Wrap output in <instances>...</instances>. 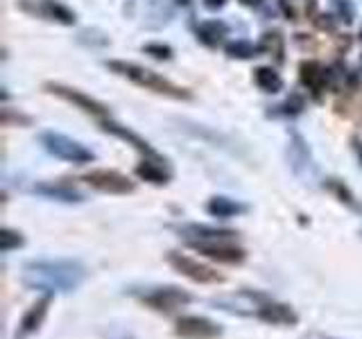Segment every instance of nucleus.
<instances>
[{"instance_id": "nucleus-17", "label": "nucleus", "mask_w": 362, "mask_h": 339, "mask_svg": "<svg viewBox=\"0 0 362 339\" xmlns=\"http://www.w3.org/2000/svg\"><path fill=\"white\" fill-rule=\"evenodd\" d=\"M136 174H139L143 181H150L154 186H165L170 181V170L161 156L145 158L141 165H136Z\"/></svg>"}, {"instance_id": "nucleus-30", "label": "nucleus", "mask_w": 362, "mask_h": 339, "mask_svg": "<svg viewBox=\"0 0 362 339\" xmlns=\"http://www.w3.org/2000/svg\"><path fill=\"white\" fill-rule=\"evenodd\" d=\"M145 52L156 56V59H170V48H168V45H158V43L145 45Z\"/></svg>"}, {"instance_id": "nucleus-9", "label": "nucleus", "mask_w": 362, "mask_h": 339, "mask_svg": "<svg viewBox=\"0 0 362 339\" xmlns=\"http://www.w3.org/2000/svg\"><path fill=\"white\" fill-rule=\"evenodd\" d=\"M256 319L269 323V326H281V328H294L299 323V314L294 312L292 305L288 303H279L274 299L265 301L256 312Z\"/></svg>"}, {"instance_id": "nucleus-11", "label": "nucleus", "mask_w": 362, "mask_h": 339, "mask_svg": "<svg viewBox=\"0 0 362 339\" xmlns=\"http://www.w3.org/2000/svg\"><path fill=\"white\" fill-rule=\"evenodd\" d=\"M288 158L292 165V172L303 181H313L317 177V167L313 163V156L308 147L301 141V136H292L290 147H288Z\"/></svg>"}, {"instance_id": "nucleus-33", "label": "nucleus", "mask_w": 362, "mask_h": 339, "mask_svg": "<svg viewBox=\"0 0 362 339\" xmlns=\"http://www.w3.org/2000/svg\"><path fill=\"white\" fill-rule=\"evenodd\" d=\"M305 339H337V337H331V335H320V333H313V335H308Z\"/></svg>"}, {"instance_id": "nucleus-10", "label": "nucleus", "mask_w": 362, "mask_h": 339, "mask_svg": "<svg viewBox=\"0 0 362 339\" xmlns=\"http://www.w3.org/2000/svg\"><path fill=\"white\" fill-rule=\"evenodd\" d=\"M265 301H269L267 294H263V292H252V290H243V292H238L235 297L215 301V305H218L220 310L233 312V314H254L256 316L258 308Z\"/></svg>"}, {"instance_id": "nucleus-25", "label": "nucleus", "mask_w": 362, "mask_h": 339, "mask_svg": "<svg viewBox=\"0 0 362 339\" xmlns=\"http://www.w3.org/2000/svg\"><path fill=\"white\" fill-rule=\"evenodd\" d=\"M326 188H328V192H333V195L337 197V201H342V203H346L349 208H354L356 206V197H354V192H351L346 186H344V181H337V179H328L326 181Z\"/></svg>"}, {"instance_id": "nucleus-21", "label": "nucleus", "mask_w": 362, "mask_h": 339, "mask_svg": "<svg viewBox=\"0 0 362 339\" xmlns=\"http://www.w3.org/2000/svg\"><path fill=\"white\" fill-rule=\"evenodd\" d=\"M281 5L292 20H305L315 11V0H281Z\"/></svg>"}, {"instance_id": "nucleus-36", "label": "nucleus", "mask_w": 362, "mask_h": 339, "mask_svg": "<svg viewBox=\"0 0 362 339\" xmlns=\"http://www.w3.org/2000/svg\"><path fill=\"white\" fill-rule=\"evenodd\" d=\"M360 39H362V30H360Z\"/></svg>"}, {"instance_id": "nucleus-5", "label": "nucleus", "mask_w": 362, "mask_h": 339, "mask_svg": "<svg viewBox=\"0 0 362 339\" xmlns=\"http://www.w3.org/2000/svg\"><path fill=\"white\" fill-rule=\"evenodd\" d=\"M41 145L52 156L64 158V161H71V163H88V161H93V152L86 150V147L79 145L77 141L68 138V136H64V133L45 131V133H41Z\"/></svg>"}, {"instance_id": "nucleus-1", "label": "nucleus", "mask_w": 362, "mask_h": 339, "mask_svg": "<svg viewBox=\"0 0 362 339\" xmlns=\"http://www.w3.org/2000/svg\"><path fill=\"white\" fill-rule=\"evenodd\" d=\"M23 285L45 294L75 292L86 280V267L77 260H32L23 265Z\"/></svg>"}, {"instance_id": "nucleus-24", "label": "nucleus", "mask_w": 362, "mask_h": 339, "mask_svg": "<svg viewBox=\"0 0 362 339\" xmlns=\"http://www.w3.org/2000/svg\"><path fill=\"white\" fill-rule=\"evenodd\" d=\"M260 50L269 56H274V59L281 64L283 61V37L279 32H267L263 41H260Z\"/></svg>"}, {"instance_id": "nucleus-26", "label": "nucleus", "mask_w": 362, "mask_h": 339, "mask_svg": "<svg viewBox=\"0 0 362 339\" xmlns=\"http://www.w3.org/2000/svg\"><path fill=\"white\" fill-rule=\"evenodd\" d=\"M23 244H25V237H23L18 231H11V229L0 231V251H3V254L14 251V249H18Z\"/></svg>"}, {"instance_id": "nucleus-7", "label": "nucleus", "mask_w": 362, "mask_h": 339, "mask_svg": "<svg viewBox=\"0 0 362 339\" xmlns=\"http://www.w3.org/2000/svg\"><path fill=\"white\" fill-rule=\"evenodd\" d=\"M82 179L90 188H95L100 192H109V195H129L136 188L132 179L116 172V170H93V172L84 174Z\"/></svg>"}, {"instance_id": "nucleus-12", "label": "nucleus", "mask_w": 362, "mask_h": 339, "mask_svg": "<svg viewBox=\"0 0 362 339\" xmlns=\"http://www.w3.org/2000/svg\"><path fill=\"white\" fill-rule=\"evenodd\" d=\"M52 305V294H43V297L32 303L28 312L23 314V319L18 323V331H16V339H28L30 335L39 333V328L43 326L45 316H48V310Z\"/></svg>"}, {"instance_id": "nucleus-35", "label": "nucleus", "mask_w": 362, "mask_h": 339, "mask_svg": "<svg viewBox=\"0 0 362 339\" xmlns=\"http://www.w3.org/2000/svg\"><path fill=\"white\" fill-rule=\"evenodd\" d=\"M354 210H358V213L362 215V203H356V206H354Z\"/></svg>"}, {"instance_id": "nucleus-2", "label": "nucleus", "mask_w": 362, "mask_h": 339, "mask_svg": "<svg viewBox=\"0 0 362 339\" xmlns=\"http://www.w3.org/2000/svg\"><path fill=\"white\" fill-rule=\"evenodd\" d=\"M109 68L116 75H122L127 77L129 82L139 84L147 90H152V93H158V95H165V97H173V100H190V93L184 88L175 86L173 82H168L165 77L156 75L152 71H147L143 66H136V64H129V61H109L107 64Z\"/></svg>"}, {"instance_id": "nucleus-31", "label": "nucleus", "mask_w": 362, "mask_h": 339, "mask_svg": "<svg viewBox=\"0 0 362 339\" xmlns=\"http://www.w3.org/2000/svg\"><path fill=\"white\" fill-rule=\"evenodd\" d=\"M204 5L209 9H220V7H224V0H204Z\"/></svg>"}, {"instance_id": "nucleus-28", "label": "nucleus", "mask_w": 362, "mask_h": 339, "mask_svg": "<svg viewBox=\"0 0 362 339\" xmlns=\"http://www.w3.org/2000/svg\"><path fill=\"white\" fill-rule=\"evenodd\" d=\"M335 9H337V16L342 20L346 23L354 20V7H351L349 0H335Z\"/></svg>"}, {"instance_id": "nucleus-15", "label": "nucleus", "mask_w": 362, "mask_h": 339, "mask_svg": "<svg viewBox=\"0 0 362 339\" xmlns=\"http://www.w3.org/2000/svg\"><path fill=\"white\" fill-rule=\"evenodd\" d=\"M21 9L32 11V14H39V16L50 18V20H59V23H64V25H73V23H75L73 11L66 9L64 5H59L57 0H39L37 5H32V3H28V0H23Z\"/></svg>"}, {"instance_id": "nucleus-27", "label": "nucleus", "mask_w": 362, "mask_h": 339, "mask_svg": "<svg viewBox=\"0 0 362 339\" xmlns=\"http://www.w3.org/2000/svg\"><path fill=\"white\" fill-rule=\"evenodd\" d=\"M260 48L252 45L249 41H235V43H229L226 45V54L229 56H238V59H249V56H256Z\"/></svg>"}, {"instance_id": "nucleus-4", "label": "nucleus", "mask_w": 362, "mask_h": 339, "mask_svg": "<svg viewBox=\"0 0 362 339\" xmlns=\"http://www.w3.org/2000/svg\"><path fill=\"white\" fill-rule=\"evenodd\" d=\"M141 303L145 308H150L158 314H175L177 310L186 308V305L192 303V294L181 287L168 285V287H156L152 292L143 294Z\"/></svg>"}, {"instance_id": "nucleus-23", "label": "nucleus", "mask_w": 362, "mask_h": 339, "mask_svg": "<svg viewBox=\"0 0 362 339\" xmlns=\"http://www.w3.org/2000/svg\"><path fill=\"white\" fill-rule=\"evenodd\" d=\"M254 79H256V84L260 88L267 90V93H276V90H281V86H283L279 73L272 71V68H256Z\"/></svg>"}, {"instance_id": "nucleus-8", "label": "nucleus", "mask_w": 362, "mask_h": 339, "mask_svg": "<svg viewBox=\"0 0 362 339\" xmlns=\"http://www.w3.org/2000/svg\"><path fill=\"white\" fill-rule=\"evenodd\" d=\"M188 246L195 249L204 258L215 260V263H222V265H243L247 260L245 249L229 244V242H188Z\"/></svg>"}, {"instance_id": "nucleus-16", "label": "nucleus", "mask_w": 362, "mask_h": 339, "mask_svg": "<svg viewBox=\"0 0 362 339\" xmlns=\"http://www.w3.org/2000/svg\"><path fill=\"white\" fill-rule=\"evenodd\" d=\"M301 82L303 86H308V90L315 95V100H320L322 93L326 90L328 82H331V73L317 61H303L301 64Z\"/></svg>"}, {"instance_id": "nucleus-22", "label": "nucleus", "mask_w": 362, "mask_h": 339, "mask_svg": "<svg viewBox=\"0 0 362 339\" xmlns=\"http://www.w3.org/2000/svg\"><path fill=\"white\" fill-rule=\"evenodd\" d=\"M197 37L206 43V45H218L226 37V25L220 20H211V23H202L197 28Z\"/></svg>"}, {"instance_id": "nucleus-32", "label": "nucleus", "mask_w": 362, "mask_h": 339, "mask_svg": "<svg viewBox=\"0 0 362 339\" xmlns=\"http://www.w3.org/2000/svg\"><path fill=\"white\" fill-rule=\"evenodd\" d=\"M354 147H356L358 161H360V167H362V141H354Z\"/></svg>"}, {"instance_id": "nucleus-6", "label": "nucleus", "mask_w": 362, "mask_h": 339, "mask_svg": "<svg viewBox=\"0 0 362 339\" xmlns=\"http://www.w3.org/2000/svg\"><path fill=\"white\" fill-rule=\"evenodd\" d=\"M222 333L220 323L199 314H181L175 321V335L179 339H218Z\"/></svg>"}, {"instance_id": "nucleus-29", "label": "nucleus", "mask_w": 362, "mask_h": 339, "mask_svg": "<svg viewBox=\"0 0 362 339\" xmlns=\"http://www.w3.org/2000/svg\"><path fill=\"white\" fill-rule=\"evenodd\" d=\"M281 109H283V113H288V116H297V113L303 109V100H301V95H292Z\"/></svg>"}, {"instance_id": "nucleus-14", "label": "nucleus", "mask_w": 362, "mask_h": 339, "mask_svg": "<svg viewBox=\"0 0 362 339\" xmlns=\"http://www.w3.org/2000/svg\"><path fill=\"white\" fill-rule=\"evenodd\" d=\"M45 88H48L50 93H54L57 97H62L66 102H73L75 107H79L82 111L90 113V116L102 118V116H107V113H109V109L105 105H100L98 100L88 97L84 93H79V90H75V88H68V86H62V84H45Z\"/></svg>"}, {"instance_id": "nucleus-20", "label": "nucleus", "mask_w": 362, "mask_h": 339, "mask_svg": "<svg viewBox=\"0 0 362 339\" xmlns=\"http://www.w3.org/2000/svg\"><path fill=\"white\" fill-rule=\"evenodd\" d=\"M206 210L213 215V218H235V215L247 213V206L235 199H229V197H213L206 203Z\"/></svg>"}, {"instance_id": "nucleus-34", "label": "nucleus", "mask_w": 362, "mask_h": 339, "mask_svg": "<svg viewBox=\"0 0 362 339\" xmlns=\"http://www.w3.org/2000/svg\"><path fill=\"white\" fill-rule=\"evenodd\" d=\"M240 3H245V5H249V7H254V5L260 3V0H240Z\"/></svg>"}, {"instance_id": "nucleus-18", "label": "nucleus", "mask_w": 362, "mask_h": 339, "mask_svg": "<svg viewBox=\"0 0 362 339\" xmlns=\"http://www.w3.org/2000/svg\"><path fill=\"white\" fill-rule=\"evenodd\" d=\"M34 192H37V195L48 197V199L66 201V203L84 201L82 192H77L73 186H68V184H37V186H34Z\"/></svg>"}, {"instance_id": "nucleus-13", "label": "nucleus", "mask_w": 362, "mask_h": 339, "mask_svg": "<svg viewBox=\"0 0 362 339\" xmlns=\"http://www.w3.org/2000/svg\"><path fill=\"white\" fill-rule=\"evenodd\" d=\"M177 233L186 237V242H229L238 235L229 229H215V226L204 224H184L177 226Z\"/></svg>"}, {"instance_id": "nucleus-3", "label": "nucleus", "mask_w": 362, "mask_h": 339, "mask_svg": "<svg viewBox=\"0 0 362 339\" xmlns=\"http://www.w3.org/2000/svg\"><path fill=\"white\" fill-rule=\"evenodd\" d=\"M165 260H168V265L177 271V274L186 276L192 282H199V285H220V282L226 280L224 274H220V271H215L209 265H202L199 260H192V258H188L184 254L170 251L165 256Z\"/></svg>"}, {"instance_id": "nucleus-19", "label": "nucleus", "mask_w": 362, "mask_h": 339, "mask_svg": "<svg viewBox=\"0 0 362 339\" xmlns=\"http://www.w3.org/2000/svg\"><path fill=\"white\" fill-rule=\"evenodd\" d=\"M102 124V129L105 131H109V133H113V136H118V138H122V141H127L129 145H134L136 150L139 152H143L147 158H158V154L152 150L150 145H147V141H143L141 136H136L134 131H129V129H124V127H120V124H116V122H111V120H102L100 122Z\"/></svg>"}]
</instances>
